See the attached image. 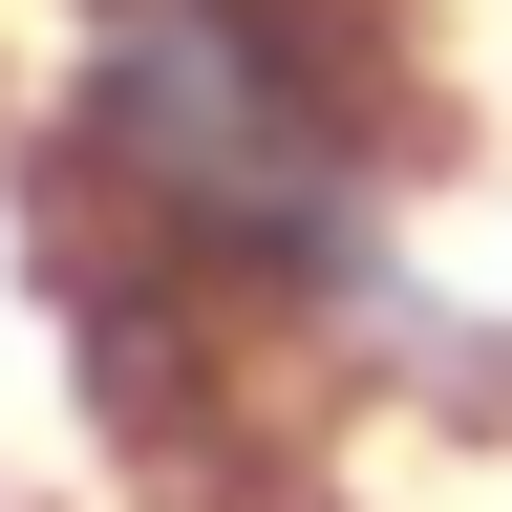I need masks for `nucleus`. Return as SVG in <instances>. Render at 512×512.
I'll return each mask as SVG.
<instances>
[{
	"instance_id": "1",
	"label": "nucleus",
	"mask_w": 512,
	"mask_h": 512,
	"mask_svg": "<svg viewBox=\"0 0 512 512\" xmlns=\"http://www.w3.org/2000/svg\"><path fill=\"white\" fill-rule=\"evenodd\" d=\"M427 0H43L22 171L150 235L256 363H342L427 320Z\"/></svg>"
}]
</instances>
